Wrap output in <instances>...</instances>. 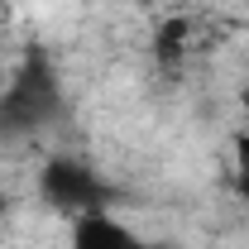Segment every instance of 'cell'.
Segmentation results:
<instances>
[{"label":"cell","instance_id":"1","mask_svg":"<svg viewBox=\"0 0 249 249\" xmlns=\"http://www.w3.org/2000/svg\"><path fill=\"white\" fill-rule=\"evenodd\" d=\"M62 110H67V96H62V82L53 72V62L43 53H29L15 67L10 87L0 91V139H10V144L34 139L48 124H58Z\"/></svg>","mask_w":249,"mask_h":249},{"label":"cell","instance_id":"2","mask_svg":"<svg viewBox=\"0 0 249 249\" xmlns=\"http://www.w3.org/2000/svg\"><path fill=\"white\" fill-rule=\"evenodd\" d=\"M38 196L62 211L67 220L77 216H91V211H110V201H115V187L106 182L101 173H96L87 158H48L43 168H38Z\"/></svg>","mask_w":249,"mask_h":249},{"label":"cell","instance_id":"4","mask_svg":"<svg viewBox=\"0 0 249 249\" xmlns=\"http://www.w3.org/2000/svg\"><path fill=\"white\" fill-rule=\"evenodd\" d=\"M235 187H240V196L249 201V139H240V163H235Z\"/></svg>","mask_w":249,"mask_h":249},{"label":"cell","instance_id":"3","mask_svg":"<svg viewBox=\"0 0 249 249\" xmlns=\"http://www.w3.org/2000/svg\"><path fill=\"white\" fill-rule=\"evenodd\" d=\"M67 249H163L154 240H144L134 225H124L115 211H91V216L72 220Z\"/></svg>","mask_w":249,"mask_h":249}]
</instances>
